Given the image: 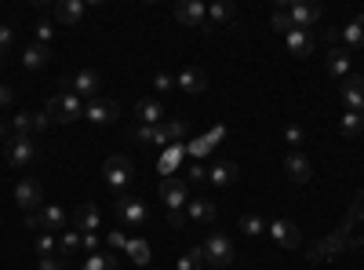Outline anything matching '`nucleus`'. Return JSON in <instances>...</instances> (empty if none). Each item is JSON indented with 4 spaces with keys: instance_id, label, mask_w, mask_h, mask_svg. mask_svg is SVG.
<instances>
[{
    "instance_id": "1",
    "label": "nucleus",
    "mask_w": 364,
    "mask_h": 270,
    "mask_svg": "<svg viewBox=\"0 0 364 270\" xmlns=\"http://www.w3.org/2000/svg\"><path fill=\"white\" fill-rule=\"evenodd\" d=\"M364 219V190L353 197V208L346 212V219L331 230L328 237H321V242L306 252V259L310 263H331L336 256H343V252H350V249H360L364 245V237H353V227Z\"/></svg>"
},
{
    "instance_id": "2",
    "label": "nucleus",
    "mask_w": 364,
    "mask_h": 270,
    "mask_svg": "<svg viewBox=\"0 0 364 270\" xmlns=\"http://www.w3.org/2000/svg\"><path fill=\"white\" fill-rule=\"evenodd\" d=\"M37 157H41V146H37V139H29V135H8V142H4V161H8L11 168L26 172V168L33 165Z\"/></svg>"
},
{
    "instance_id": "3",
    "label": "nucleus",
    "mask_w": 364,
    "mask_h": 270,
    "mask_svg": "<svg viewBox=\"0 0 364 270\" xmlns=\"http://www.w3.org/2000/svg\"><path fill=\"white\" fill-rule=\"evenodd\" d=\"M132 175H135L132 157H124V154L106 157V165H102V179H106V187H109V190L124 194V190H128V183H132Z\"/></svg>"
},
{
    "instance_id": "4",
    "label": "nucleus",
    "mask_w": 364,
    "mask_h": 270,
    "mask_svg": "<svg viewBox=\"0 0 364 270\" xmlns=\"http://www.w3.org/2000/svg\"><path fill=\"white\" fill-rule=\"evenodd\" d=\"M113 212H117V219L124 223L128 230H142V227H146V219H149L142 197H135V194H120V197H117V204H113Z\"/></svg>"
},
{
    "instance_id": "5",
    "label": "nucleus",
    "mask_w": 364,
    "mask_h": 270,
    "mask_svg": "<svg viewBox=\"0 0 364 270\" xmlns=\"http://www.w3.org/2000/svg\"><path fill=\"white\" fill-rule=\"evenodd\" d=\"M48 117H51V125H70L77 121V117H84V103L73 95V92H63V95H55L48 99Z\"/></svg>"
},
{
    "instance_id": "6",
    "label": "nucleus",
    "mask_w": 364,
    "mask_h": 270,
    "mask_svg": "<svg viewBox=\"0 0 364 270\" xmlns=\"http://www.w3.org/2000/svg\"><path fill=\"white\" fill-rule=\"evenodd\" d=\"M26 227L37 230V234H58V230H66V212L55 204H41L37 212L26 216Z\"/></svg>"
},
{
    "instance_id": "7",
    "label": "nucleus",
    "mask_w": 364,
    "mask_h": 270,
    "mask_svg": "<svg viewBox=\"0 0 364 270\" xmlns=\"http://www.w3.org/2000/svg\"><path fill=\"white\" fill-rule=\"evenodd\" d=\"M63 88H66V92H73L77 99H99L102 77L95 70H77V73H66L63 77Z\"/></svg>"
},
{
    "instance_id": "8",
    "label": "nucleus",
    "mask_w": 364,
    "mask_h": 270,
    "mask_svg": "<svg viewBox=\"0 0 364 270\" xmlns=\"http://www.w3.org/2000/svg\"><path fill=\"white\" fill-rule=\"evenodd\" d=\"M157 194H161V201L168 204V212H182V204H190V183H186V179H178V175L161 179Z\"/></svg>"
},
{
    "instance_id": "9",
    "label": "nucleus",
    "mask_w": 364,
    "mask_h": 270,
    "mask_svg": "<svg viewBox=\"0 0 364 270\" xmlns=\"http://www.w3.org/2000/svg\"><path fill=\"white\" fill-rule=\"evenodd\" d=\"M204 256H208V266H233L237 263V249L226 234H211L204 242Z\"/></svg>"
},
{
    "instance_id": "10",
    "label": "nucleus",
    "mask_w": 364,
    "mask_h": 270,
    "mask_svg": "<svg viewBox=\"0 0 364 270\" xmlns=\"http://www.w3.org/2000/svg\"><path fill=\"white\" fill-rule=\"evenodd\" d=\"M48 128H51L48 110H41V113L22 110V113H15V121H11V135H29V139H37V135L48 132Z\"/></svg>"
},
{
    "instance_id": "11",
    "label": "nucleus",
    "mask_w": 364,
    "mask_h": 270,
    "mask_svg": "<svg viewBox=\"0 0 364 270\" xmlns=\"http://www.w3.org/2000/svg\"><path fill=\"white\" fill-rule=\"evenodd\" d=\"M41 201H44V187L37 183V179H33V175L18 179V187H15V204L22 208V212H26V216H29V212H37Z\"/></svg>"
},
{
    "instance_id": "12",
    "label": "nucleus",
    "mask_w": 364,
    "mask_h": 270,
    "mask_svg": "<svg viewBox=\"0 0 364 270\" xmlns=\"http://www.w3.org/2000/svg\"><path fill=\"white\" fill-rule=\"evenodd\" d=\"M288 11H291L295 29H310V26H317L324 19V8L314 4V0H295V4H288Z\"/></svg>"
},
{
    "instance_id": "13",
    "label": "nucleus",
    "mask_w": 364,
    "mask_h": 270,
    "mask_svg": "<svg viewBox=\"0 0 364 270\" xmlns=\"http://www.w3.org/2000/svg\"><path fill=\"white\" fill-rule=\"evenodd\" d=\"M284 172H288V179H291L295 187H302V183H310V179H314L310 157L302 154V150H288V157H284Z\"/></svg>"
},
{
    "instance_id": "14",
    "label": "nucleus",
    "mask_w": 364,
    "mask_h": 270,
    "mask_svg": "<svg viewBox=\"0 0 364 270\" xmlns=\"http://www.w3.org/2000/svg\"><path fill=\"white\" fill-rule=\"evenodd\" d=\"M269 237H273L281 249H299V245H302V230H299V223H291V219H273V223H269Z\"/></svg>"
},
{
    "instance_id": "15",
    "label": "nucleus",
    "mask_w": 364,
    "mask_h": 270,
    "mask_svg": "<svg viewBox=\"0 0 364 270\" xmlns=\"http://www.w3.org/2000/svg\"><path fill=\"white\" fill-rule=\"evenodd\" d=\"M175 19H178L182 26L204 29V26H208V8L200 4V0H178V4H175Z\"/></svg>"
},
{
    "instance_id": "16",
    "label": "nucleus",
    "mask_w": 364,
    "mask_h": 270,
    "mask_svg": "<svg viewBox=\"0 0 364 270\" xmlns=\"http://www.w3.org/2000/svg\"><path fill=\"white\" fill-rule=\"evenodd\" d=\"M84 117H87L91 125H113L117 117H120V110H117L113 99H91V103L84 106Z\"/></svg>"
},
{
    "instance_id": "17",
    "label": "nucleus",
    "mask_w": 364,
    "mask_h": 270,
    "mask_svg": "<svg viewBox=\"0 0 364 270\" xmlns=\"http://www.w3.org/2000/svg\"><path fill=\"white\" fill-rule=\"evenodd\" d=\"M284 48H288V55H295V58H310L314 48H317V37L310 33V29H291V33L284 37Z\"/></svg>"
},
{
    "instance_id": "18",
    "label": "nucleus",
    "mask_w": 364,
    "mask_h": 270,
    "mask_svg": "<svg viewBox=\"0 0 364 270\" xmlns=\"http://www.w3.org/2000/svg\"><path fill=\"white\" fill-rule=\"evenodd\" d=\"M175 88H182L186 95H200V92H208V73L197 66H186L175 73Z\"/></svg>"
},
{
    "instance_id": "19",
    "label": "nucleus",
    "mask_w": 364,
    "mask_h": 270,
    "mask_svg": "<svg viewBox=\"0 0 364 270\" xmlns=\"http://www.w3.org/2000/svg\"><path fill=\"white\" fill-rule=\"evenodd\" d=\"M339 95H343L346 110H353V113H364V77L350 73V77L343 81V88H339Z\"/></svg>"
},
{
    "instance_id": "20",
    "label": "nucleus",
    "mask_w": 364,
    "mask_h": 270,
    "mask_svg": "<svg viewBox=\"0 0 364 270\" xmlns=\"http://www.w3.org/2000/svg\"><path fill=\"white\" fill-rule=\"evenodd\" d=\"M237 179H240V168L233 165V161H211V168H208V183L211 187H233L237 183Z\"/></svg>"
},
{
    "instance_id": "21",
    "label": "nucleus",
    "mask_w": 364,
    "mask_h": 270,
    "mask_svg": "<svg viewBox=\"0 0 364 270\" xmlns=\"http://www.w3.org/2000/svg\"><path fill=\"white\" fill-rule=\"evenodd\" d=\"M99 223H102V212H99V208L91 204V201H87V204H80L77 212H73V227H77L80 234H95V230H99Z\"/></svg>"
},
{
    "instance_id": "22",
    "label": "nucleus",
    "mask_w": 364,
    "mask_h": 270,
    "mask_svg": "<svg viewBox=\"0 0 364 270\" xmlns=\"http://www.w3.org/2000/svg\"><path fill=\"white\" fill-rule=\"evenodd\" d=\"M135 117H139V125H164V106L157 99H139L135 103Z\"/></svg>"
},
{
    "instance_id": "23",
    "label": "nucleus",
    "mask_w": 364,
    "mask_h": 270,
    "mask_svg": "<svg viewBox=\"0 0 364 270\" xmlns=\"http://www.w3.org/2000/svg\"><path fill=\"white\" fill-rule=\"evenodd\" d=\"M328 77H336V81H346L350 77V51L346 48H328Z\"/></svg>"
},
{
    "instance_id": "24",
    "label": "nucleus",
    "mask_w": 364,
    "mask_h": 270,
    "mask_svg": "<svg viewBox=\"0 0 364 270\" xmlns=\"http://www.w3.org/2000/svg\"><path fill=\"white\" fill-rule=\"evenodd\" d=\"M80 19H84V0H58V4H55V22L77 26Z\"/></svg>"
},
{
    "instance_id": "25",
    "label": "nucleus",
    "mask_w": 364,
    "mask_h": 270,
    "mask_svg": "<svg viewBox=\"0 0 364 270\" xmlns=\"http://www.w3.org/2000/svg\"><path fill=\"white\" fill-rule=\"evenodd\" d=\"M48 58H51V48L33 41V44L26 48V55H22V66H26V70H44V66H48Z\"/></svg>"
},
{
    "instance_id": "26",
    "label": "nucleus",
    "mask_w": 364,
    "mask_h": 270,
    "mask_svg": "<svg viewBox=\"0 0 364 270\" xmlns=\"http://www.w3.org/2000/svg\"><path fill=\"white\" fill-rule=\"evenodd\" d=\"M240 234L245 237H262V234H269V219L259 216V212H245L240 216Z\"/></svg>"
},
{
    "instance_id": "27",
    "label": "nucleus",
    "mask_w": 364,
    "mask_h": 270,
    "mask_svg": "<svg viewBox=\"0 0 364 270\" xmlns=\"http://www.w3.org/2000/svg\"><path fill=\"white\" fill-rule=\"evenodd\" d=\"M215 216H219V208L211 204L208 197H193L190 201V219L193 223H215Z\"/></svg>"
},
{
    "instance_id": "28",
    "label": "nucleus",
    "mask_w": 364,
    "mask_h": 270,
    "mask_svg": "<svg viewBox=\"0 0 364 270\" xmlns=\"http://www.w3.org/2000/svg\"><path fill=\"white\" fill-rule=\"evenodd\" d=\"M233 22H237V8L226 4V0L208 8V26H233Z\"/></svg>"
},
{
    "instance_id": "29",
    "label": "nucleus",
    "mask_w": 364,
    "mask_h": 270,
    "mask_svg": "<svg viewBox=\"0 0 364 270\" xmlns=\"http://www.w3.org/2000/svg\"><path fill=\"white\" fill-rule=\"evenodd\" d=\"M360 132H364V113L346 110V113L339 117V135H343V139H357Z\"/></svg>"
},
{
    "instance_id": "30",
    "label": "nucleus",
    "mask_w": 364,
    "mask_h": 270,
    "mask_svg": "<svg viewBox=\"0 0 364 270\" xmlns=\"http://www.w3.org/2000/svg\"><path fill=\"white\" fill-rule=\"evenodd\" d=\"M223 135H226V128H215V132H208V135H200V139H193V142H190L186 150H190V154H193V157H208V154H211V146H215V142H219Z\"/></svg>"
},
{
    "instance_id": "31",
    "label": "nucleus",
    "mask_w": 364,
    "mask_h": 270,
    "mask_svg": "<svg viewBox=\"0 0 364 270\" xmlns=\"http://www.w3.org/2000/svg\"><path fill=\"white\" fill-rule=\"evenodd\" d=\"M288 4H291V0H281V4L273 8V29H281L284 37H288L291 29H295V22H291V11H288Z\"/></svg>"
},
{
    "instance_id": "32",
    "label": "nucleus",
    "mask_w": 364,
    "mask_h": 270,
    "mask_svg": "<svg viewBox=\"0 0 364 270\" xmlns=\"http://www.w3.org/2000/svg\"><path fill=\"white\" fill-rule=\"evenodd\" d=\"M343 41L350 48H364V15H357L350 26H343Z\"/></svg>"
},
{
    "instance_id": "33",
    "label": "nucleus",
    "mask_w": 364,
    "mask_h": 270,
    "mask_svg": "<svg viewBox=\"0 0 364 270\" xmlns=\"http://www.w3.org/2000/svg\"><path fill=\"white\" fill-rule=\"evenodd\" d=\"M80 270H117V256H106V252H91V256L80 263Z\"/></svg>"
},
{
    "instance_id": "34",
    "label": "nucleus",
    "mask_w": 364,
    "mask_h": 270,
    "mask_svg": "<svg viewBox=\"0 0 364 270\" xmlns=\"http://www.w3.org/2000/svg\"><path fill=\"white\" fill-rule=\"evenodd\" d=\"M182 150H186V146H182V142H171V146H168V154L161 157V175H164V179H168V175H171V168L178 165V157H182Z\"/></svg>"
},
{
    "instance_id": "35",
    "label": "nucleus",
    "mask_w": 364,
    "mask_h": 270,
    "mask_svg": "<svg viewBox=\"0 0 364 270\" xmlns=\"http://www.w3.org/2000/svg\"><path fill=\"white\" fill-rule=\"evenodd\" d=\"M124 252H128V256H132V259H135L139 266H146V263H149V245L142 242V237H135V242H128V249H124Z\"/></svg>"
},
{
    "instance_id": "36",
    "label": "nucleus",
    "mask_w": 364,
    "mask_h": 270,
    "mask_svg": "<svg viewBox=\"0 0 364 270\" xmlns=\"http://www.w3.org/2000/svg\"><path fill=\"white\" fill-rule=\"evenodd\" d=\"M77 249H80V234H63V237H58V256H63V259H70Z\"/></svg>"
},
{
    "instance_id": "37",
    "label": "nucleus",
    "mask_w": 364,
    "mask_h": 270,
    "mask_svg": "<svg viewBox=\"0 0 364 270\" xmlns=\"http://www.w3.org/2000/svg\"><path fill=\"white\" fill-rule=\"evenodd\" d=\"M164 128H168V139L171 142H182V139H186V121H164Z\"/></svg>"
},
{
    "instance_id": "38",
    "label": "nucleus",
    "mask_w": 364,
    "mask_h": 270,
    "mask_svg": "<svg viewBox=\"0 0 364 270\" xmlns=\"http://www.w3.org/2000/svg\"><path fill=\"white\" fill-rule=\"evenodd\" d=\"M284 139H288V146H291V150H299V146H302V139H306V132H302L299 125H288V128H284Z\"/></svg>"
},
{
    "instance_id": "39",
    "label": "nucleus",
    "mask_w": 364,
    "mask_h": 270,
    "mask_svg": "<svg viewBox=\"0 0 364 270\" xmlns=\"http://www.w3.org/2000/svg\"><path fill=\"white\" fill-rule=\"evenodd\" d=\"M132 139L142 142V146H154V128H149V125H139V128H132Z\"/></svg>"
},
{
    "instance_id": "40",
    "label": "nucleus",
    "mask_w": 364,
    "mask_h": 270,
    "mask_svg": "<svg viewBox=\"0 0 364 270\" xmlns=\"http://www.w3.org/2000/svg\"><path fill=\"white\" fill-rule=\"evenodd\" d=\"M37 270H66V263H63V256H41Z\"/></svg>"
},
{
    "instance_id": "41",
    "label": "nucleus",
    "mask_w": 364,
    "mask_h": 270,
    "mask_svg": "<svg viewBox=\"0 0 364 270\" xmlns=\"http://www.w3.org/2000/svg\"><path fill=\"white\" fill-rule=\"evenodd\" d=\"M37 252L41 256H55V237L51 234H37Z\"/></svg>"
},
{
    "instance_id": "42",
    "label": "nucleus",
    "mask_w": 364,
    "mask_h": 270,
    "mask_svg": "<svg viewBox=\"0 0 364 270\" xmlns=\"http://www.w3.org/2000/svg\"><path fill=\"white\" fill-rule=\"evenodd\" d=\"M186 183H208V168H204V165H190Z\"/></svg>"
},
{
    "instance_id": "43",
    "label": "nucleus",
    "mask_w": 364,
    "mask_h": 270,
    "mask_svg": "<svg viewBox=\"0 0 364 270\" xmlns=\"http://www.w3.org/2000/svg\"><path fill=\"white\" fill-rule=\"evenodd\" d=\"M55 37V22H37V44H48Z\"/></svg>"
},
{
    "instance_id": "44",
    "label": "nucleus",
    "mask_w": 364,
    "mask_h": 270,
    "mask_svg": "<svg viewBox=\"0 0 364 270\" xmlns=\"http://www.w3.org/2000/svg\"><path fill=\"white\" fill-rule=\"evenodd\" d=\"M154 88H157V92H171L175 77H171V73H157V77H154Z\"/></svg>"
},
{
    "instance_id": "45",
    "label": "nucleus",
    "mask_w": 364,
    "mask_h": 270,
    "mask_svg": "<svg viewBox=\"0 0 364 270\" xmlns=\"http://www.w3.org/2000/svg\"><path fill=\"white\" fill-rule=\"evenodd\" d=\"M11 41H15V29L11 26H0V55L11 48Z\"/></svg>"
},
{
    "instance_id": "46",
    "label": "nucleus",
    "mask_w": 364,
    "mask_h": 270,
    "mask_svg": "<svg viewBox=\"0 0 364 270\" xmlns=\"http://www.w3.org/2000/svg\"><path fill=\"white\" fill-rule=\"evenodd\" d=\"M321 41H324V44H336V41H343V29H339V26H328V29H321Z\"/></svg>"
},
{
    "instance_id": "47",
    "label": "nucleus",
    "mask_w": 364,
    "mask_h": 270,
    "mask_svg": "<svg viewBox=\"0 0 364 270\" xmlns=\"http://www.w3.org/2000/svg\"><path fill=\"white\" fill-rule=\"evenodd\" d=\"M80 249H87V252H99V234H80Z\"/></svg>"
},
{
    "instance_id": "48",
    "label": "nucleus",
    "mask_w": 364,
    "mask_h": 270,
    "mask_svg": "<svg viewBox=\"0 0 364 270\" xmlns=\"http://www.w3.org/2000/svg\"><path fill=\"white\" fill-rule=\"evenodd\" d=\"M11 103H15V92H11L8 84H0V110H8Z\"/></svg>"
},
{
    "instance_id": "49",
    "label": "nucleus",
    "mask_w": 364,
    "mask_h": 270,
    "mask_svg": "<svg viewBox=\"0 0 364 270\" xmlns=\"http://www.w3.org/2000/svg\"><path fill=\"white\" fill-rule=\"evenodd\" d=\"M109 245L113 249H128V237L124 234H109Z\"/></svg>"
},
{
    "instance_id": "50",
    "label": "nucleus",
    "mask_w": 364,
    "mask_h": 270,
    "mask_svg": "<svg viewBox=\"0 0 364 270\" xmlns=\"http://www.w3.org/2000/svg\"><path fill=\"white\" fill-rule=\"evenodd\" d=\"M168 223L171 227H182V212H168Z\"/></svg>"
},
{
    "instance_id": "51",
    "label": "nucleus",
    "mask_w": 364,
    "mask_h": 270,
    "mask_svg": "<svg viewBox=\"0 0 364 270\" xmlns=\"http://www.w3.org/2000/svg\"><path fill=\"white\" fill-rule=\"evenodd\" d=\"M8 142V132H4V125H0V146H4Z\"/></svg>"
}]
</instances>
